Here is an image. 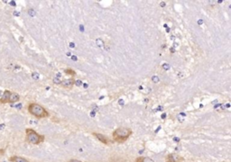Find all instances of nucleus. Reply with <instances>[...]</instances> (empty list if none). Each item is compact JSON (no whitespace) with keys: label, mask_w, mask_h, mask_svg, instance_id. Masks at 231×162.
I'll return each instance as SVG.
<instances>
[{"label":"nucleus","mask_w":231,"mask_h":162,"mask_svg":"<svg viewBox=\"0 0 231 162\" xmlns=\"http://www.w3.org/2000/svg\"><path fill=\"white\" fill-rule=\"evenodd\" d=\"M28 112L36 118H45L49 116V113L46 109L36 103H32L28 105Z\"/></svg>","instance_id":"obj_1"},{"label":"nucleus","mask_w":231,"mask_h":162,"mask_svg":"<svg viewBox=\"0 0 231 162\" xmlns=\"http://www.w3.org/2000/svg\"><path fill=\"white\" fill-rule=\"evenodd\" d=\"M131 134H132V131L129 128L120 127V128H117L113 133V139L115 142L118 143H123L130 137Z\"/></svg>","instance_id":"obj_2"},{"label":"nucleus","mask_w":231,"mask_h":162,"mask_svg":"<svg viewBox=\"0 0 231 162\" xmlns=\"http://www.w3.org/2000/svg\"><path fill=\"white\" fill-rule=\"evenodd\" d=\"M25 133H26V137H25V141L28 143L33 144V145H38L41 142H42L44 141V136L40 135L39 133H37L33 129H26L25 130Z\"/></svg>","instance_id":"obj_3"},{"label":"nucleus","mask_w":231,"mask_h":162,"mask_svg":"<svg viewBox=\"0 0 231 162\" xmlns=\"http://www.w3.org/2000/svg\"><path fill=\"white\" fill-rule=\"evenodd\" d=\"M184 159L183 157H181L180 155L176 154V153H171L167 156L166 162H181L183 161Z\"/></svg>","instance_id":"obj_4"},{"label":"nucleus","mask_w":231,"mask_h":162,"mask_svg":"<svg viewBox=\"0 0 231 162\" xmlns=\"http://www.w3.org/2000/svg\"><path fill=\"white\" fill-rule=\"evenodd\" d=\"M93 135H94L98 141H100L102 143H104V144H106V145H109V144L111 143L110 140H109L108 137H106L105 135H103V134H100V133H93Z\"/></svg>","instance_id":"obj_5"},{"label":"nucleus","mask_w":231,"mask_h":162,"mask_svg":"<svg viewBox=\"0 0 231 162\" xmlns=\"http://www.w3.org/2000/svg\"><path fill=\"white\" fill-rule=\"evenodd\" d=\"M75 81L73 78H67V79H64V80H61V87H65V88H70L73 87Z\"/></svg>","instance_id":"obj_6"},{"label":"nucleus","mask_w":231,"mask_h":162,"mask_svg":"<svg viewBox=\"0 0 231 162\" xmlns=\"http://www.w3.org/2000/svg\"><path fill=\"white\" fill-rule=\"evenodd\" d=\"M11 95V92L9 90H5L2 94V96L0 97V103L1 104H7L9 101V96Z\"/></svg>","instance_id":"obj_7"},{"label":"nucleus","mask_w":231,"mask_h":162,"mask_svg":"<svg viewBox=\"0 0 231 162\" xmlns=\"http://www.w3.org/2000/svg\"><path fill=\"white\" fill-rule=\"evenodd\" d=\"M20 100V96L17 94V93H14V92H11V95L9 96V101L8 103L9 104H14L16 102H18Z\"/></svg>","instance_id":"obj_8"},{"label":"nucleus","mask_w":231,"mask_h":162,"mask_svg":"<svg viewBox=\"0 0 231 162\" xmlns=\"http://www.w3.org/2000/svg\"><path fill=\"white\" fill-rule=\"evenodd\" d=\"M8 160L10 162H30L29 160H27L26 159L23 158V157H20V156H13V157H10L8 159Z\"/></svg>","instance_id":"obj_9"},{"label":"nucleus","mask_w":231,"mask_h":162,"mask_svg":"<svg viewBox=\"0 0 231 162\" xmlns=\"http://www.w3.org/2000/svg\"><path fill=\"white\" fill-rule=\"evenodd\" d=\"M136 162H155L148 157H139L136 160Z\"/></svg>","instance_id":"obj_10"},{"label":"nucleus","mask_w":231,"mask_h":162,"mask_svg":"<svg viewBox=\"0 0 231 162\" xmlns=\"http://www.w3.org/2000/svg\"><path fill=\"white\" fill-rule=\"evenodd\" d=\"M65 73H66V74H70V75H71V76H75V71L72 70V69H65Z\"/></svg>","instance_id":"obj_11"},{"label":"nucleus","mask_w":231,"mask_h":162,"mask_svg":"<svg viewBox=\"0 0 231 162\" xmlns=\"http://www.w3.org/2000/svg\"><path fill=\"white\" fill-rule=\"evenodd\" d=\"M32 78H33L34 80H38V79H39V74L36 73V72H33V73L32 74Z\"/></svg>","instance_id":"obj_12"},{"label":"nucleus","mask_w":231,"mask_h":162,"mask_svg":"<svg viewBox=\"0 0 231 162\" xmlns=\"http://www.w3.org/2000/svg\"><path fill=\"white\" fill-rule=\"evenodd\" d=\"M53 83H54V84H58V85H61V78H53Z\"/></svg>","instance_id":"obj_13"},{"label":"nucleus","mask_w":231,"mask_h":162,"mask_svg":"<svg viewBox=\"0 0 231 162\" xmlns=\"http://www.w3.org/2000/svg\"><path fill=\"white\" fill-rule=\"evenodd\" d=\"M28 13H29V14H30L31 16H34V15H35V12H34V10H33V9H30V10L28 11Z\"/></svg>","instance_id":"obj_14"},{"label":"nucleus","mask_w":231,"mask_h":162,"mask_svg":"<svg viewBox=\"0 0 231 162\" xmlns=\"http://www.w3.org/2000/svg\"><path fill=\"white\" fill-rule=\"evenodd\" d=\"M152 80H153L155 83H157V82H159V78H158V77H156V76H155V77H153V78H152Z\"/></svg>","instance_id":"obj_15"},{"label":"nucleus","mask_w":231,"mask_h":162,"mask_svg":"<svg viewBox=\"0 0 231 162\" xmlns=\"http://www.w3.org/2000/svg\"><path fill=\"white\" fill-rule=\"evenodd\" d=\"M163 67H164V69H168L170 68V66H169L168 64H166V63H165Z\"/></svg>","instance_id":"obj_16"},{"label":"nucleus","mask_w":231,"mask_h":162,"mask_svg":"<svg viewBox=\"0 0 231 162\" xmlns=\"http://www.w3.org/2000/svg\"><path fill=\"white\" fill-rule=\"evenodd\" d=\"M74 84H76V85H77L78 87H80V85H81L82 83H81V81H79V80H78V81H76V82H75Z\"/></svg>","instance_id":"obj_17"},{"label":"nucleus","mask_w":231,"mask_h":162,"mask_svg":"<svg viewBox=\"0 0 231 162\" xmlns=\"http://www.w3.org/2000/svg\"><path fill=\"white\" fill-rule=\"evenodd\" d=\"M68 162H82V161H80V160H69Z\"/></svg>","instance_id":"obj_18"},{"label":"nucleus","mask_w":231,"mask_h":162,"mask_svg":"<svg viewBox=\"0 0 231 162\" xmlns=\"http://www.w3.org/2000/svg\"><path fill=\"white\" fill-rule=\"evenodd\" d=\"M22 107V105L20 104V105H15V108H18V109H20Z\"/></svg>","instance_id":"obj_19"},{"label":"nucleus","mask_w":231,"mask_h":162,"mask_svg":"<svg viewBox=\"0 0 231 162\" xmlns=\"http://www.w3.org/2000/svg\"><path fill=\"white\" fill-rule=\"evenodd\" d=\"M3 128H5V124H2L0 125V130H2Z\"/></svg>","instance_id":"obj_20"},{"label":"nucleus","mask_w":231,"mask_h":162,"mask_svg":"<svg viewBox=\"0 0 231 162\" xmlns=\"http://www.w3.org/2000/svg\"><path fill=\"white\" fill-rule=\"evenodd\" d=\"M10 5H13L14 6H15V3L14 2V1H12V2H10Z\"/></svg>","instance_id":"obj_21"},{"label":"nucleus","mask_w":231,"mask_h":162,"mask_svg":"<svg viewBox=\"0 0 231 162\" xmlns=\"http://www.w3.org/2000/svg\"><path fill=\"white\" fill-rule=\"evenodd\" d=\"M14 15H19V13H18V12H14Z\"/></svg>","instance_id":"obj_22"},{"label":"nucleus","mask_w":231,"mask_h":162,"mask_svg":"<svg viewBox=\"0 0 231 162\" xmlns=\"http://www.w3.org/2000/svg\"><path fill=\"white\" fill-rule=\"evenodd\" d=\"M201 23H203V21H202V20H199V23L201 24Z\"/></svg>","instance_id":"obj_23"},{"label":"nucleus","mask_w":231,"mask_h":162,"mask_svg":"<svg viewBox=\"0 0 231 162\" xmlns=\"http://www.w3.org/2000/svg\"><path fill=\"white\" fill-rule=\"evenodd\" d=\"M2 94H3V92H2V91H1V90H0V97H1V96H2Z\"/></svg>","instance_id":"obj_24"}]
</instances>
